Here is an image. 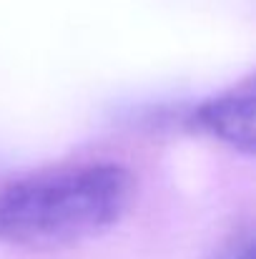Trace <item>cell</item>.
Instances as JSON below:
<instances>
[{"mask_svg":"<svg viewBox=\"0 0 256 259\" xmlns=\"http://www.w3.org/2000/svg\"><path fill=\"white\" fill-rule=\"evenodd\" d=\"M193 121L198 128L224 141L226 146L254 154V86L246 81L244 86L211 96L193 111Z\"/></svg>","mask_w":256,"mask_h":259,"instance_id":"7a4b0ae2","label":"cell"},{"mask_svg":"<svg viewBox=\"0 0 256 259\" xmlns=\"http://www.w3.org/2000/svg\"><path fill=\"white\" fill-rule=\"evenodd\" d=\"M214 259H254V237H251V232H244L241 237H236Z\"/></svg>","mask_w":256,"mask_h":259,"instance_id":"3957f363","label":"cell"},{"mask_svg":"<svg viewBox=\"0 0 256 259\" xmlns=\"http://www.w3.org/2000/svg\"><path fill=\"white\" fill-rule=\"evenodd\" d=\"M133 174L113 161L61 166L0 189V242L58 249L108 232L133 201Z\"/></svg>","mask_w":256,"mask_h":259,"instance_id":"6da1fadb","label":"cell"}]
</instances>
